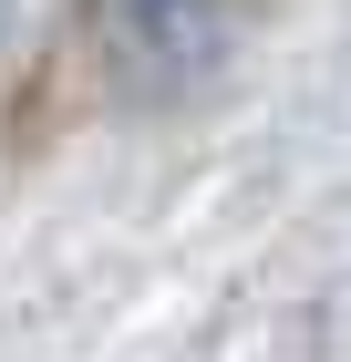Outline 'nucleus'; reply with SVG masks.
<instances>
[{"label":"nucleus","instance_id":"2","mask_svg":"<svg viewBox=\"0 0 351 362\" xmlns=\"http://www.w3.org/2000/svg\"><path fill=\"white\" fill-rule=\"evenodd\" d=\"M11 21H21V0H0V42H11Z\"/></svg>","mask_w":351,"mask_h":362},{"label":"nucleus","instance_id":"1","mask_svg":"<svg viewBox=\"0 0 351 362\" xmlns=\"http://www.w3.org/2000/svg\"><path fill=\"white\" fill-rule=\"evenodd\" d=\"M93 73L124 104H186L227 52V0H93Z\"/></svg>","mask_w":351,"mask_h":362}]
</instances>
